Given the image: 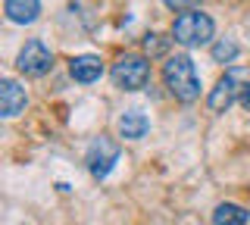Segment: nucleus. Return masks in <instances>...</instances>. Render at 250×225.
<instances>
[{"label": "nucleus", "mask_w": 250, "mask_h": 225, "mask_svg": "<svg viewBox=\"0 0 250 225\" xmlns=\"http://www.w3.org/2000/svg\"><path fill=\"white\" fill-rule=\"evenodd\" d=\"M16 69H19L22 75H28V79H41L53 69V53L47 47L44 41H28L25 47L19 50V57H16Z\"/></svg>", "instance_id": "nucleus-6"}, {"label": "nucleus", "mask_w": 250, "mask_h": 225, "mask_svg": "<svg viewBox=\"0 0 250 225\" xmlns=\"http://www.w3.org/2000/svg\"><path fill=\"white\" fill-rule=\"evenodd\" d=\"M247 84H250L247 69H238V66L229 69V72H225L222 79L216 82V88L209 91V97H207L209 113H225V110L234 103V100H241V94H244Z\"/></svg>", "instance_id": "nucleus-4"}, {"label": "nucleus", "mask_w": 250, "mask_h": 225, "mask_svg": "<svg viewBox=\"0 0 250 225\" xmlns=\"http://www.w3.org/2000/svg\"><path fill=\"white\" fill-rule=\"evenodd\" d=\"M163 82H166L169 94L175 100H182V103H194L200 97V75H197V69H194L188 53L166 57V63H163Z\"/></svg>", "instance_id": "nucleus-1"}, {"label": "nucleus", "mask_w": 250, "mask_h": 225, "mask_svg": "<svg viewBox=\"0 0 250 225\" xmlns=\"http://www.w3.org/2000/svg\"><path fill=\"white\" fill-rule=\"evenodd\" d=\"M69 72H72L75 82L94 84V82H100V75H104V63H100V57H94V53H82V57L69 60Z\"/></svg>", "instance_id": "nucleus-8"}, {"label": "nucleus", "mask_w": 250, "mask_h": 225, "mask_svg": "<svg viewBox=\"0 0 250 225\" xmlns=\"http://www.w3.org/2000/svg\"><path fill=\"white\" fill-rule=\"evenodd\" d=\"M25 106H28L25 88H19L13 79H3V84H0V116L3 119H16L19 113H25Z\"/></svg>", "instance_id": "nucleus-7"}, {"label": "nucleus", "mask_w": 250, "mask_h": 225, "mask_svg": "<svg viewBox=\"0 0 250 225\" xmlns=\"http://www.w3.org/2000/svg\"><path fill=\"white\" fill-rule=\"evenodd\" d=\"M238 53H241V47H238V41L234 38H219V41L213 44V60L216 63H234L238 60Z\"/></svg>", "instance_id": "nucleus-12"}, {"label": "nucleus", "mask_w": 250, "mask_h": 225, "mask_svg": "<svg viewBox=\"0 0 250 225\" xmlns=\"http://www.w3.org/2000/svg\"><path fill=\"white\" fill-rule=\"evenodd\" d=\"M116 125H119V135L125 141H141L147 135V128H150V122H147V116L141 110H125Z\"/></svg>", "instance_id": "nucleus-10"}, {"label": "nucleus", "mask_w": 250, "mask_h": 225, "mask_svg": "<svg viewBox=\"0 0 250 225\" xmlns=\"http://www.w3.org/2000/svg\"><path fill=\"white\" fill-rule=\"evenodd\" d=\"M163 3H166L169 10H175V13H185V10H194L197 0H163Z\"/></svg>", "instance_id": "nucleus-14"}, {"label": "nucleus", "mask_w": 250, "mask_h": 225, "mask_svg": "<svg viewBox=\"0 0 250 225\" xmlns=\"http://www.w3.org/2000/svg\"><path fill=\"white\" fill-rule=\"evenodd\" d=\"M241 103H244V110L250 113V84L244 88V94H241Z\"/></svg>", "instance_id": "nucleus-15"}, {"label": "nucleus", "mask_w": 250, "mask_h": 225, "mask_svg": "<svg viewBox=\"0 0 250 225\" xmlns=\"http://www.w3.org/2000/svg\"><path fill=\"white\" fill-rule=\"evenodd\" d=\"M84 163H88V172L94 178H106L113 172V166L119 163V144L113 141V138H94L88 153H84Z\"/></svg>", "instance_id": "nucleus-5"}, {"label": "nucleus", "mask_w": 250, "mask_h": 225, "mask_svg": "<svg viewBox=\"0 0 250 225\" xmlns=\"http://www.w3.org/2000/svg\"><path fill=\"white\" fill-rule=\"evenodd\" d=\"M3 13L16 25H31V22L41 16V0H6Z\"/></svg>", "instance_id": "nucleus-9"}, {"label": "nucleus", "mask_w": 250, "mask_h": 225, "mask_svg": "<svg viewBox=\"0 0 250 225\" xmlns=\"http://www.w3.org/2000/svg\"><path fill=\"white\" fill-rule=\"evenodd\" d=\"M109 75H113L116 88H122V91H141L147 82H150V60L141 57V53H125V57H119L113 63Z\"/></svg>", "instance_id": "nucleus-3"}, {"label": "nucleus", "mask_w": 250, "mask_h": 225, "mask_svg": "<svg viewBox=\"0 0 250 225\" xmlns=\"http://www.w3.org/2000/svg\"><path fill=\"white\" fill-rule=\"evenodd\" d=\"M213 35H216V22L200 10H185L172 22V41L182 44V47H203V44L213 41Z\"/></svg>", "instance_id": "nucleus-2"}, {"label": "nucleus", "mask_w": 250, "mask_h": 225, "mask_svg": "<svg viewBox=\"0 0 250 225\" xmlns=\"http://www.w3.org/2000/svg\"><path fill=\"white\" fill-rule=\"evenodd\" d=\"M250 213L238 204H219L213 209V225H247Z\"/></svg>", "instance_id": "nucleus-11"}, {"label": "nucleus", "mask_w": 250, "mask_h": 225, "mask_svg": "<svg viewBox=\"0 0 250 225\" xmlns=\"http://www.w3.org/2000/svg\"><path fill=\"white\" fill-rule=\"evenodd\" d=\"M166 47H169V41L163 35H156V32H147L144 35V53H147V57H163Z\"/></svg>", "instance_id": "nucleus-13"}]
</instances>
